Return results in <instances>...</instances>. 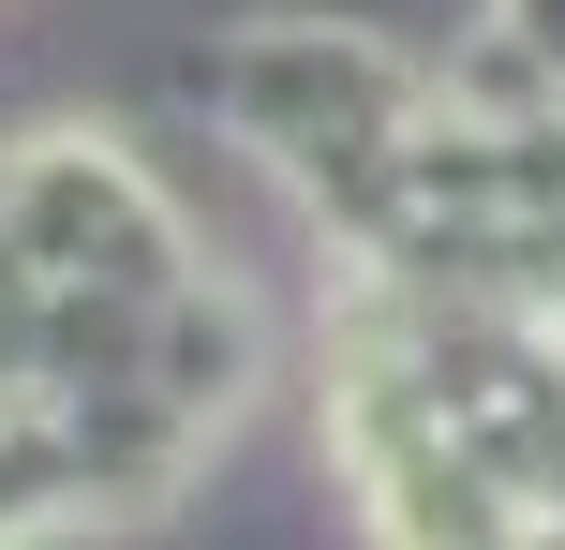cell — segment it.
Masks as SVG:
<instances>
[{
  "label": "cell",
  "instance_id": "cell-3",
  "mask_svg": "<svg viewBox=\"0 0 565 550\" xmlns=\"http://www.w3.org/2000/svg\"><path fill=\"white\" fill-rule=\"evenodd\" d=\"M149 387H164V402L194 417V432L254 402V313H238V298L209 283V268L164 298V313H149Z\"/></svg>",
  "mask_w": 565,
  "mask_h": 550
},
{
  "label": "cell",
  "instance_id": "cell-2",
  "mask_svg": "<svg viewBox=\"0 0 565 550\" xmlns=\"http://www.w3.org/2000/svg\"><path fill=\"white\" fill-rule=\"evenodd\" d=\"M0 268L164 313L209 254H194V208H179L119 134H15L0 149Z\"/></svg>",
  "mask_w": 565,
  "mask_h": 550
},
{
  "label": "cell",
  "instance_id": "cell-4",
  "mask_svg": "<svg viewBox=\"0 0 565 550\" xmlns=\"http://www.w3.org/2000/svg\"><path fill=\"white\" fill-rule=\"evenodd\" d=\"M491 15H507V30H521V45H536V60H551V75H565V0H491Z\"/></svg>",
  "mask_w": 565,
  "mask_h": 550
},
{
  "label": "cell",
  "instance_id": "cell-1",
  "mask_svg": "<svg viewBox=\"0 0 565 550\" xmlns=\"http://www.w3.org/2000/svg\"><path fill=\"white\" fill-rule=\"evenodd\" d=\"M209 119H224L254 164H298V149H342V134H402L417 119V45L372 30L358 0H282V15H238L179 60Z\"/></svg>",
  "mask_w": 565,
  "mask_h": 550
}]
</instances>
